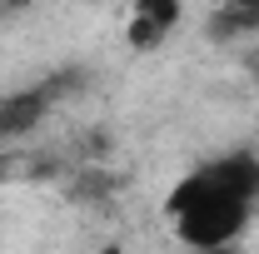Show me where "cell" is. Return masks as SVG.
<instances>
[{"mask_svg":"<svg viewBox=\"0 0 259 254\" xmlns=\"http://www.w3.org/2000/svg\"><path fill=\"white\" fill-rule=\"evenodd\" d=\"M249 70H254V75H259V45H254V50H249Z\"/></svg>","mask_w":259,"mask_h":254,"instance_id":"obj_5","label":"cell"},{"mask_svg":"<svg viewBox=\"0 0 259 254\" xmlns=\"http://www.w3.org/2000/svg\"><path fill=\"white\" fill-rule=\"evenodd\" d=\"M254 204H259V155L234 150V155H220L190 170L169 190L164 215L175 220V234L190 244V254H204L229 249V239L249 224Z\"/></svg>","mask_w":259,"mask_h":254,"instance_id":"obj_1","label":"cell"},{"mask_svg":"<svg viewBox=\"0 0 259 254\" xmlns=\"http://www.w3.org/2000/svg\"><path fill=\"white\" fill-rule=\"evenodd\" d=\"M180 0H140L135 10H130V25H125V40L135 50H155L169 40V30L180 25Z\"/></svg>","mask_w":259,"mask_h":254,"instance_id":"obj_3","label":"cell"},{"mask_svg":"<svg viewBox=\"0 0 259 254\" xmlns=\"http://www.w3.org/2000/svg\"><path fill=\"white\" fill-rule=\"evenodd\" d=\"M0 175H5V159H0Z\"/></svg>","mask_w":259,"mask_h":254,"instance_id":"obj_8","label":"cell"},{"mask_svg":"<svg viewBox=\"0 0 259 254\" xmlns=\"http://www.w3.org/2000/svg\"><path fill=\"white\" fill-rule=\"evenodd\" d=\"M95 254H125V249H120V244H105V249H95Z\"/></svg>","mask_w":259,"mask_h":254,"instance_id":"obj_6","label":"cell"},{"mask_svg":"<svg viewBox=\"0 0 259 254\" xmlns=\"http://www.w3.org/2000/svg\"><path fill=\"white\" fill-rule=\"evenodd\" d=\"M209 40H259V5L249 0H225L209 10Z\"/></svg>","mask_w":259,"mask_h":254,"instance_id":"obj_4","label":"cell"},{"mask_svg":"<svg viewBox=\"0 0 259 254\" xmlns=\"http://www.w3.org/2000/svg\"><path fill=\"white\" fill-rule=\"evenodd\" d=\"M204 254H234V249H204Z\"/></svg>","mask_w":259,"mask_h":254,"instance_id":"obj_7","label":"cell"},{"mask_svg":"<svg viewBox=\"0 0 259 254\" xmlns=\"http://www.w3.org/2000/svg\"><path fill=\"white\" fill-rule=\"evenodd\" d=\"M65 90H70L65 75H50V80H40V85H30V90H10V95H0V145L25 140V135L50 115V105H55Z\"/></svg>","mask_w":259,"mask_h":254,"instance_id":"obj_2","label":"cell"}]
</instances>
